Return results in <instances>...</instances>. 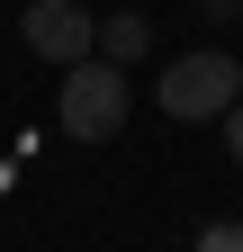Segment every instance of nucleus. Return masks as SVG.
Segmentation results:
<instances>
[{
	"label": "nucleus",
	"mask_w": 243,
	"mask_h": 252,
	"mask_svg": "<svg viewBox=\"0 0 243 252\" xmlns=\"http://www.w3.org/2000/svg\"><path fill=\"white\" fill-rule=\"evenodd\" d=\"M162 117H180V126H207V117H225L234 99H243V63L225 54V45H189V54H171L162 63Z\"/></svg>",
	"instance_id": "f257e3e1"
},
{
	"label": "nucleus",
	"mask_w": 243,
	"mask_h": 252,
	"mask_svg": "<svg viewBox=\"0 0 243 252\" xmlns=\"http://www.w3.org/2000/svg\"><path fill=\"white\" fill-rule=\"evenodd\" d=\"M54 108H63V135H72V144H108L117 126H126L135 90H126V72H117V63L90 54V63H72V72H63V99H54Z\"/></svg>",
	"instance_id": "f03ea898"
},
{
	"label": "nucleus",
	"mask_w": 243,
	"mask_h": 252,
	"mask_svg": "<svg viewBox=\"0 0 243 252\" xmlns=\"http://www.w3.org/2000/svg\"><path fill=\"white\" fill-rule=\"evenodd\" d=\"M18 45L36 63H54V72H72V63L99 54V18H90L81 0H27L18 9Z\"/></svg>",
	"instance_id": "7ed1b4c3"
},
{
	"label": "nucleus",
	"mask_w": 243,
	"mask_h": 252,
	"mask_svg": "<svg viewBox=\"0 0 243 252\" xmlns=\"http://www.w3.org/2000/svg\"><path fill=\"white\" fill-rule=\"evenodd\" d=\"M144 54H153V18H144V9L99 18V63H117V72H126V63H144Z\"/></svg>",
	"instance_id": "20e7f679"
},
{
	"label": "nucleus",
	"mask_w": 243,
	"mask_h": 252,
	"mask_svg": "<svg viewBox=\"0 0 243 252\" xmlns=\"http://www.w3.org/2000/svg\"><path fill=\"white\" fill-rule=\"evenodd\" d=\"M198 252H243V225H234V216H216V225H198Z\"/></svg>",
	"instance_id": "39448f33"
},
{
	"label": "nucleus",
	"mask_w": 243,
	"mask_h": 252,
	"mask_svg": "<svg viewBox=\"0 0 243 252\" xmlns=\"http://www.w3.org/2000/svg\"><path fill=\"white\" fill-rule=\"evenodd\" d=\"M198 18H207V27H234V18H243V0H198Z\"/></svg>",
	"instance_id": "423d86ee"
},
{
	"label": "nucleus",
	"mask_w": 243,
	"mask_h": 252,
	"mask_svg": "<svg viewBox=\"0 0 243 252\" xmlns=\"http://www.w3.org/2000/svg\"><path fill=\"white\" fill-rule=\"evenodd\" d=\"M225 153H234V162H243V99L225 108Z\"/></svg>",
	"instance_id": "0eeeda50"
}]
</instances>
